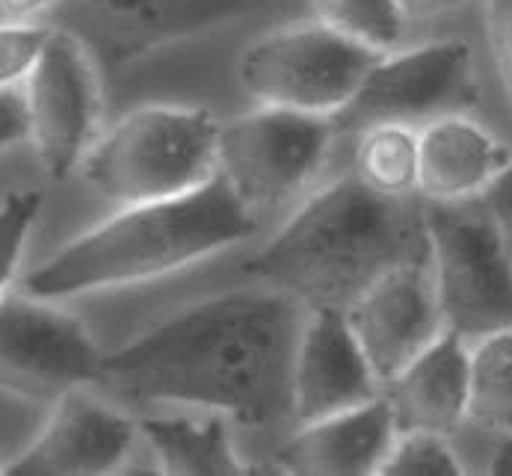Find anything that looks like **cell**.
<instances>
[{
    "instance_id": "cell-22",
    "label": "cell",
    "mask_w": 512,
    "mask_h": 476,
    "mask_svg": "<svg viewBox=\"0 0 512 476\" xmlns=\"http://www.w3.org/2000/svg\"><path fill=\"white\" fill-rule=\"evenodd\" d=\"M379 476H459L468 474L465 462L459 459L453 438L439 432H397L394 444L388 447Z\"/></svg>"
},
{
    "instance_id": "cell-7",
    "label": "cell",
    "mask_w": 512,
    "mask_h": 476,
    "mask_svg": "<svg viewBox=\"0 0 512 476\" xmlns=\"http://www.w3.org/2000/svg\"><path fill=\"white\" fill-rule=\"evenodd\" d=\"M477 101L474 45L462 36H441L382 51L356 95L329 119L338 139H344L382 122L421 128L444 113H468Z\"/></svg>"
},
{
    "instance_id": "cell-21",
    "label": "cell",
    "mask_w": 512,
    "mask_h": 476,
    "mask_svg": "<svg viewBox=\"0 0 512 476\" xmlns=\"http://www.w3.org/2000/svg\"><path fill=\"white\" fill-rule=\"evenodd\" d=\"M317 21L332 24L379 51L403 42L409 24L394 0H308Z\"/></svg>"
},
{
    "instance_id": "cell-15",
    "label": "cell",
    "mask_w": 512,
    "mask_h": 476,
    "mask_svg": "<svg viewBox=\"0 0 512 476\" xmlns=\"http://www.w3.org/2000/svg\"><path fill=\"white\" fill-rule=\"evenodd\" d=\"M510 157V145L471 113L436 116L418 128V199H477Z\"/></svg>"
},
{
    "instance_id": "cell-13",
    "label": "cell",
    "mask_w": 512,
    "mask_h": 476,
    "mask_svg": "<svg viewBox=\"0 0 512 476\" xmlns=\"http://www.w3.org/2000/svg\"><path fill=\"white\" fill-rule=\"evenodd\" d=\"M379 394L382 388L344 311L308 308L293 352L291 420L311 423Z\"/></svg>"
},
{
    "instance_id": "cell-19",
    "label": "cell",
    "mask_w": 512,
    "mask_h": 476,
    "mask_svg": "<svg viewBox=\"0 0 512 476\" xmlns=\"http://www.w3.org/2000/svg\"><path fill=\"white\" fill-rule=\"evenodd\" d=\"M462 429H477L495 447L512 438V326L468 340V400Z\"/></svg>"
},
{
    "instance_id": "cell-25",
    "label": "cell",
    "mask_w": 512,
    "mask_h": 476,
    "mask_svg": "<svg viewBox=\"0 0 512 476\" xmlns=\"http://www.w3.org/2000/svg\"><path fill=\"white\" fill-rule=\"evenodd\" d=\"M480 3H483V27H486L492 66L512 113V0H480Z\"/></svg>"
},
{
    "instance_id": "cell-5",
    "label": "cell",
    "mask_w": 512,
    "mask_h": 476,
    "mask_svg": "<svg viewBox=\"0 0 512 476\" xmlns=\"http://www.w3.org/2000/svg\"><path fill=\"white\" fill-rule=\"evenodd\" d=\"M379 57V48L314 18L252 39L237 60V80L264 107L335 116Z\"/></svg>"
},
{
    "instance_id": "cell-3",
    "label": "cell",
    "mask_w": 512,
    "mask_h": 476,
    "mask_svg": "<svg viewBox=\"0 0 512 476\" xmlns=\"http://www.w3.org/2000/svg\"><path fill=\"white\" fill-rule=\"evenodd\" d=\"M255 231L258 216L214 175L175 199L125 204L36 267L24 278V287L30 296L60 302L143 284L220 255Z\"/></svg>"
},
{
    "instance_id": "cell-12",
    "label": "cell",
    "mask_w": 512,
    "mask_h": 476,
    "mask_svg": "<svg viewBox=\"0 0 512 476\" xmlns=\"http://www.w3.org/2000/svg\"><path fill=\"white\" fill-rule=\"evenodd\" d=\"M137 417L74 388L63 394L42 432L0 474L6 476H95L113 474L137 441Z\"/></svg>"
},
{
    "instance_id": "cell-11",
    "label": "cell",
    "mask_w": 512,
    "mask_h": 476,
    "mask_svg": "<svg viewBox=\"0 0 512 476\" xmlns=\"http://www.w3.org/2000/svg\"><path fill=\"white\" fill-rule=\"evenodd\" d=\"M344 317L382 388L447 332L430 258L400 261L376 275Z\"/></svg>"
},
{
    "instance_id": "cell-16",
    "label": "cell",
    "mask_w": 512,
    "mask_h": 476,
    "mask_svg": "<svg viewBox=\"0 0 512 476\" xmlns=\"http://www.w3.org/2000/svg\"><path fill=\"white\" fill-rule=\"evenodd\" d=\"M397 432H439L456 438L465 423L468 400V343L444 332L391 382L382 385Z\"/></svg>"
},
{
    "instance_id": "cell-10",
    "label": "cell",
    "mask_w": 512,
    "mask_h": 476,
    "mask_svg": "<svg viewBox=\"0 0 512 476\" xmlns=\"http://www.w3.org/2000/svg\"><path fill=\"white\" fill-rule=\"evenodd\" d=\"M21 98L42 172L66 181L95 142L104 110L101 77L86 45L69 30H51L24 77Z\"/></svg>"
},
{
    "instance_id": "cell-28",
    "label": "cell",
    "mask_w": 512,
    "mask_h": 476,
    "mask_svg": "<svg viewBox=\"0 0 512 476\" xmlns=\"http://www.w3.org/2000/svg\"><path fill=\"white\" fill-rule=\"evenodd\" d=\"M394 3H397L400 15L406 18V24H415V21H430L444 12H453L465 0H394Z\"/></svg>"
},
{
    "instance_id": "cell-24",
    "label": "cell",
    "mask_w": 512,
    "mask_h": 476,
    "mask_svg": "<svg viewBox=\"0 0 512 476\" xmlns=\"http://www.w3.org/2000/svg\"><path fill=\"white\" fill-rule=\"evenodd\" d=\"M48 33H51V27L30 24V21H3L0 24V89H12L15 83H21L30 74Z\"/></svg>"
},
{
    "instance_id": "cell-1",
    "label": "cell",
    "mask_w": 512,
    "mask_h": 476,
    "mask_svg": "<svg viewBox=\"0 0 512 476\" xmlns=\"http://www.w3.org/2000/svg\"><path fill=\"white\" fill-rule=\"evenodd\" d=\"M305 305L267 284L187 305L104 355L101 388L131 406L220 411L246 426L291 417Z\"/></svg>"
},
{
    "instance_id": "cell-14",
    "label": "cell",
    "mask_w": 512,
    "mask_h": 476,
    "mask_svg": "<svg viewBox=\"0 0 512 476\" xmlns=\"http://www.w3.org/2000/svg\"><path fill=\"white\" fill-rule=\"evenodd\" d=\"M397 426L385 397L362 406L299 423L276 462L285 474L299 476H370L382 465Z\"/></svg>"
},
{
    "instance_id": "cell-2",
    "label": "cell",
    "mask_w": 512,
    "mask_h": 476,
    "mask_svg": "<svg viewBox=\"0 0 512 476\" xmlns=\"http://www.w3.org/2000/svg\"><path fill=\"white\" fill-rule=\"evenodd\" d=\"M412 258H430L424 202L379 196L344 175L302 204L243 272L305 308L344 311L376 275Z\"/></svg>"
},
{
    "instance_id": "cell-8",
    "label": "cell",
    "mask_w": 512,
    "mask_h": 476,
    "mask_svg": "<svg viewBox=\"0 0 512 476\" xmlns=\"http://www.w3.org/2000/svg\"><path fill=\"white\" fill-rule=\"evenodd\" d=\"M335 142L329 116L261 104L220 128L217 175L261 216L299 196L317 178Z\"/></svg>"
},
{
    "instance_id": "cell-18",
    "label": "cell",
    "mask_w": 512,
    "mask_h": 476,
    "mask_svg": "<svg viewBox=\"0 0 512 476\" xmlns=\"http://www.w3.org/2000/svg\"><path fill=\"white\" fill-rule=\"evenodd\" d=\"M137 429L151 447L160 474L237 476L252 474L240 459L231 429L220 411H148L137 417Z\"/></svg>"
},
{
    "instance_id": "cell-26",
    "label": "cell",
    "mask_w": 512,
    "mask_h": 476,
    "mask_svg": "<svg viewBox=\"0 0 512 476\" xmlns=\"http://www.w3.org/2000/svg\"><path fill=\"white\" fill-rule=\"evenodd\" d=\"M489 219L495 222L498 234L504 237L507 249L512 252V157L501 166V172L489 181V187L477 196Z\"/></svg>"
},
{
    "instance_id": "cell-17",
    "label": "cell",
    "mask_w": 512,
    "mask_h": 476,
    "mask_svg": "<svg viewBox=\"0 0 512 476\" xmlns=\"http://www.w3.org/2000/svg\"><path fill=\"white\" fill-rule=\"evenodd\" d=\"M122 54H146L231 24L258 0H83Z\"/></svg>"
},
{
    "instance_id": "cell-4",
    "label": "cell",
    "mask_w": 512,
    "mask_h": 476,
    "mask_svg": "<svg viewBox=\"0 0 512 476\" xmlns=\"http://www.w3.org/2000/svg\"><path fill=\"white\" fill-rule=\"evenodd\" d=\"M220 128L202 107H137L95 136L80 172L104 202L119 207L175 199L217 175Z\"/></svg>"
},
{
    "instance_id": "cell-20",
    "label": "cell",
    "mask_w": 512,
    "mask_h": 476,
    "mask_svg": "<svg viewBox=\"0 0 512 476\" xmlns=\"http://www.w3.org/2000/svg\"><path fill=\"white\" fill-rule=\"evenodd\" d=\"M353 139V175L367 190L388 199L418 196V128L382 122Z\"/></svg>"
},
{
    "instance_id": "cell-6",
    "label": "cell",
    "mask_w": 512,
    "mask_h": 476,
    "mask_svg": "<svg viewBox=\"0 0 512 476\" xmlns=\"http://www.w3.org/2000/svg\"><path fill=\"white\" fill-rule=\"evenodd\" d=\"M444 329L465 340L512 326V252L477 199L424 202Z\"/></svg>"
},
{
    "instance_id": "cell-23",
    "label": "cell",
    "mask_w": 512,
    "mask_h": 476,
    "mask_svg": "<svg viewBox=\"0 0 512 476\" xmlns=\"http://www.w3.org/2000/svg\"><path fill=\"white\" fill-rule=\"evenodd\" d=\"M42 213V193L39 190H12L0 202V296L9 290L15 278L27 237Z\"/></svg>"
},
{
    "instance_id": "cell-27",
    "label": "cell",
    "mask_w": 512,
    "mask_h": 476,
    "mask_svg": "<svg viewBox=\"0 0 512 476\" xmlns=\"http://www.w3.org/2000/svg\"><path fill=\"white\" fill-rule=\"evenodd\" d=\"M21 139H27L24 98L15 89H0V151L15 148Z\"/></svg>"
},
{
    "instance_id": "cell-9",
    "label": "cell",
    "mask_w": 512,
    "mask_h": 476,
    "mask_svg": "<svg viewBox=\"0 0 512 476\" xmlns=\"http://www.w3.org/2000/svg\"><path fill=\"white\" fill-rule=\"evenodd\" d=\"M101 367V346L72 311L30 293L0 296V394L57 403L74 388H95Z\"/></svg>"
},
{
    "instance_id": "cell-29",
    "label": "cell",
    "mask_w": 512,
    "mask_h": 476,
    "mask_svg": "<svg viewBox=\"0 0 512 476\" xmlns=\"http://www.w3.org/2000/svg\"><path fill=\"white\" fill-rule=\"evenodd\" d=\"M54 0H0V15L6 21H30L45 12Z\"/></svg>"
}]
</instances>
